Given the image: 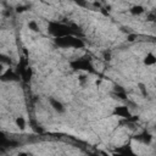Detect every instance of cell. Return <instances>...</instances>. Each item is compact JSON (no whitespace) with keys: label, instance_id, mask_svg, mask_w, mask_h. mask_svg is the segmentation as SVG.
<instances>
[{"label":"cell","instance_id":"1","mask_svg":"<svg viewBox=\"0 0 156 156\" xmlns=\"http://www.w3.org/2000/svg\"><path fill=\"white\" fill-rule=\"evenodd\" d=\"M48 30L52 37H55V39L67 35H74L72 27L68 24H63L61 22H50L48 26Z\"/></svg>","mask_w":156,"mask_h":156},{"label":"cell","instance_id":"2","mask_svg":"<svg viewBox=\"0 0 156 156\" xmlns=\"http://www.w3.org/2000/svg\"><path fill=\"white\" fill-rule=\"evenodd\" d=\"M55 44L60 48H74V49H80L84 46V43L82 39L77 38L76 35H67L62 38H56Z\"/></svg>","mask_w":156,"mask_h":156},{"label":"cell","instance_id":"3","mask_svg":"<svg viewBox=\"0 0 156 156\" xmlns=\"http://www.w3.org/2000/svg\"><path fill=\"white\" fill-rule=\"evenodd\" d=\"M71 67L73 69H80V71H88L90 73L94 72V68H93V65L90 63L89 60L87 58H78V60H74L71 62Z\"/></svg>","mask_w":156,"mask_h":156},{"label":"cell","instance_id":"4","mask_svg":"<svg viewBox=\"0 0 156 156\" xmlns=\"http://www.w3.org/2000/svg\"><path fill=\"white\" fill-rule=\"evenodd\" d=\"M113 115L119 116V117H123V118H126V119H128L129 117H132L128 106H123V105H122V106H117V107L113 110Z\"/></svg>","mask_w":156,"mask_h":156},{"label":"cell","instance_id":"5","mask_svg":"<svg viewBox=\"0 0 156 156\" xmlns=\"http://www.w3.org/2000/svg\"><path fill=\"white\" fill-rule=\"evenodd\" d=\"M20 76L17 73H15L12 69H7L5 73L1 74V80L2 82H13V80H18Z\"/></svg>","mask_w":156,"mask_h":156},{"label":"cell","instance_id":"6","mask_svg":"<svg viewBox=\"0 0 156 156\" xmlns=\"http://www.w3.org/2000/svg\"><path fill=\"white\" fill-rule=\"evenodd\" d=\"M49 102H50L51 107H52L56 112H58V113H63V112L66 111L65 106H63L62 102H60L58 100H56V99H54V98H50V99H49Z\"/></svg>","mask_w":156,"mask_h":156},{"label":"cell","instance_id":"7","mask_svg":"<svg viewBox=\"0 0 156 156\" xmlns=\"http://www.w3.org/2000/svg\"><path fill=\"white\" fill-rule=\"evenodd\" d=\"M117 152H119L122 156H136L135 152L133 151V149L130 147V145H124L122 147H118L116 149Z\"/></svg>","mask_w":156,"mask_h":156},{"label":"cell","instance_id":"8","mask_svg":"<svg viewBox=\"0 0 156 156\" xmlns=\"http://www.w3.org/2000/svg\"><path fill=\"white\" fill-rule=\"evenodd\" d=\"M135 139L139 140V141H141V143H144V144H149L152 140V135L150 133H147V132H143L141 134L136 135Z\"/></svg>","mask_w":156,"mask_h":156},{"label":"cell","instance_id":"9","mask_svg":"<svg viewBox=\"0 0 156 156\" xmlns=\"http://www.w3.org/2000/svg\"><path fill=\"white\" fill-rule=\"evenodd\" d=\"M143 62H144V65H146V66H152V65L156 63V56H155L152 52H149V54H146V56L144 57Z\"/></svg>","mask_w":156,"mask_h":156},{"label":"cell","instance_id":"10","mask_svg":"<svg viewBox=\"0 0 156 156\" xmlns=\"http://www.w3.org/2000/svg\"><path fill=\"white\" fill-rule=\"evenodd\" d=\"M130 13L132 15H134V16H139V15H141V13H144V7L141 6V5H134L133 7H130Z\"/></svg>","mask_w":156,"mask_h":156},{"label":"cell","instance_id":"11","mask_svg":"<svg viewBox=\"0 0 156 156\" xmlns=\"http://www.w3.org/2000/svg\"><path fill=\"white\" fill-rule=\"evenodd\" d=\"M15 123H16V126H17L20 129H24V128H26V121H24L23 117H17L16 121H15Z\"/></svg>","mask_w":156,"mask_h":156},{"label":"cell","instance_id":"12","mask_svg":"<svg viewBox=\"0 0 156 156\" xmlns=\"http://www.w3.org/2000/svg\"><path fill=\"white\" fill-rule=\"evenodd\" d=\"M28 28L33 32H38L39 30V27H38V23L35 21H29L28 22Z\"/></svg>","mask_w":156,"mask_h":156},{"label":"cell","instance_id":"13","mask_svg":"<svg viewBox=\"0 0 156 156\" xmlns=\"http://www.w3.org/2000/svg\"><path fill=\"white\" fill-rule=\"evenodd\" d=\"M138 87H139V90L141 91V95H143V96H147V91H146L145 84H143V83H139V84H138Z\"/></svg>","mask_w":156,"mask_h":156},{"label":"cell","instance_id":"14","mask_svg":"<svg viewBox=\"0 0 156 156\" xmlns=\"http://www.w3.org/2000/svg\"><path fill=\"white\" fill-rule=\"evenodd\" d=\"M146 21H149V22H156V13L150 12L147 15V17H146Z\"/></svg>","mask_w":156,"mask_h":156},{"label":"cell","instance_id":"15","mask_svg":"<svg viewBox=\"0 0 156 156\" xmlns=\"http://www.w3.org/2000/svg\"><path fill=\"white\" fill-rule=\"evenodd\" d=\"M115 95L118 98V99H122V100H126L127 99V94L126 91H119V93H115Z\"/></svg>","mask_w":156,"mask_h":156},{"label":"cell","instance_id":"16","mask_svg":"<svg viewBox=\"0 0 156 156\" xmlns=\"http://www.w3.org/2000/svg\"><path fill=\"white\" fill-rule=\"evenodd\" d=\"M136 38H138V35H136V34H128V35H127V40H128V41H130V43H132V41H134Z\"/></svg>","mask_w":156,"mask_h":156},{"label":"cell","instance_id":"17","mask_svg":"<svg viewBox=\"0 0 156 156\" xmlns=\"http://www.w3.org/2000/svg\"><path fill=\"white\" fill-rule=\"evenodd\" d=\"M113 91H115V93H119V91H126V90H124L121 85H115V87H113Z\"/></svg>","mask_w":156,"mask_h":156},{"label":"cell","instance_id":"18","mask_svg":"<svg viewBox=\"0 0 156 156\" xmlns=\"http://www.w3.org/2000/svg\"><path fill=\"white\" fill-rule=\"evenodd\" d=\"M27 9H28L27 6H17L16 7V12H24Z\"/></svg>","mask_w":156,"mask_h":156},{"label":"cell","instance_id":"19","mask_svg":"<svg viewBox=\"0 0 156 156\" xmlns=\"http://www.w3.org/2000/svg\"><path fill=\"white\" fill-rule=\"evenodd\" d=\"M104 58L108 61V60L111 58V54H110V52H105V54H104Z\"/></svg>","mask_w":156,"mask_h":156},{"label":"cell","instance_id":"20","mask_svg":"<svg viewBox=\"0 0 156 156\" xmlns=\"http://www.w3.org/2000/svg\"><path fill=\"white\" fill-rule=\"evenodd\" d=\"M79 80L80 82H84L85 80V76H79Z\"/></svg>","mask_w":156,"mask_h":156},{"label":"cell","instance_id":"21","mask_svg":"<svg viewBox=\"0 0 156 156\" xmlns=\"http://www.w3.org/2000/svg\"><path fill=\"white\" fill-rule=\"evenodd\" d=\"M111 156H122V155H121L119 152H117V151H115V152H113V154H112Z\"/></svg>","mask_w":156,"mask_h":156},{"label":"cell","instance_id":"22","mask_svg":"<svg viewBox=\"0 0 156 156\" xmlns=\"http://www.w3.org/2000/svg\"><path fill=\"white\" fill-rule=\"evenodd\" d=\"M18 156H28V155H27L26 152H20V154H18Z\"/></svg>","mask_w":156,"mask_h":156},{"label":"cell","instance_id":"23","mask_svg":"<svg viewBox=\"0 0 156 156\" xmlns=\"http://www.w3.org/2000/svg\"><path fill=\"white\" fill-rule=\"evenodd\" d=\"M90 156H99V155H95V154H91Z\"/></svg>","mask_w":156,"mask_h":156}]
</instances>
